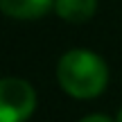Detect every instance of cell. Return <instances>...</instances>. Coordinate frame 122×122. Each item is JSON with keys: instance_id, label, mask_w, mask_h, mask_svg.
Listing matches in <instances>:
<instances>
[{"instance_id": "1", "label": "cell", "mask_w": 122, "mask_h": 122, "mask_svg": "<svg viewBox=\"0 0 122 122\" xmlns=\"http://www.w3.org/2000/svg\"><path fill=\"white\" fill-rule=\"evenodd\" d=\"M57 81L66 95L75 100H93L109 84V66L91 50H68L57 63Z\"/></svg>"}, {"instance_id": "2", "label": "cell", "mask_w": 122, "mask_h": 122, "mask_svg": "<svg viewBox=\"0 0 122 122\" xmlns=\"http://www.w3.org/2000/svg\"><path fill=\"white\" fill-rule=\"evenodd\" d=\"M36 111V91L20 77L0 81V122H27Z\"/></svg>"}, {"instance_id": "3", "label": "cell", "mask_w": 122, "mask_h": 122, "mask_svg": "<svg viewBox=\"0 0 122 122\" xmlns=\"http://www.w3.org/2000/svg\"><path fill=\"white\" fill-rule=\"evenodd\" d=\"M57 0H0V9L5 16L18 20H34L54 9Z\"/></svg>"}, {"instance_id": "4", "label": "cell", "mask_w": 122, "mask_h": 122, "mask_svg": "<svg viewBox=\"0 0 122 122\" xmlns=\"http://www.w3.org/2000/svg\"><path fill=\"white\" fill-rule=\"evenodd\" d=\"M97 0H57L54 2V14L66 23H86L95 16Z\"/></svg>"}, {"instance_id": "5", "label": "cell", "mask_w": 122, "mask_h": 122, "mask_svg": "<svg viewBox=\"0 0 122 122\" xmlns=\"http://www.w3.org/2000/svg\"><path fill=\"white\" fill-rule=\"evenodd\" d=\"M79 122H113V120L106 118V115H102V113H93V115H86V118H81Z\"/></svg>"}, {"instance_id": "6", "label": "cell", "mask_w": 122, "mask_h": 122, "mask_svg": "<svg viewBox=\"0 0 122 122\" xmlns=\"http://www.w3.org/2000/svg\"><path fill=\"white\" fill-rule=\"evenodd\" d=\"M115 122H122V109L118 111V118H115Z\"/></svg>"}]
</instances>
